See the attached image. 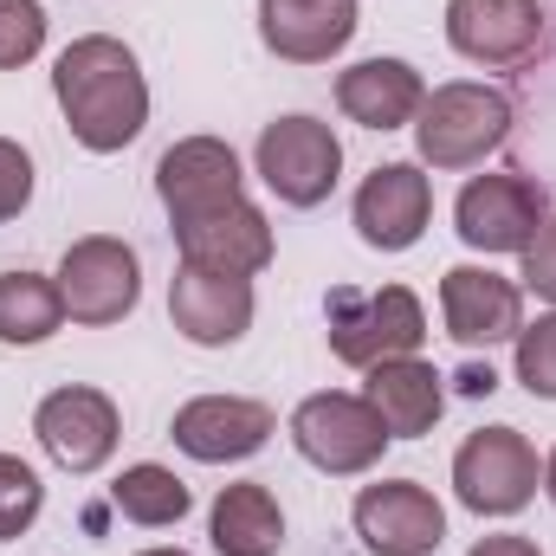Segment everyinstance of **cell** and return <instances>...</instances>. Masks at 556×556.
I'll return each instance as SVG.
<instances>
[{
  "mask_svg": "<svg viewBox=\"0 0 556 556\" xmlns=\"http://www.w3.org/2000/svg\"><path fill=\"white\" fill-rule=\"evenodd\" d=\"M52 98L65 111V130L91 155H117L149 124V78L137 52L111 33H85L52 59Z\"/></svg>",
  "mask_w": 556,
  "mask_h": 556,
  "instance_id": "obj_1",
  "label": "cell"
},
{
  "mask_svg": "<svg viewBox=\"0 0 556 556\" xmlns=\"http://www.w3.org/2000/svg\"><path fill=\"white\" fill-rule=\"evenodd\" d=\"M324 337H330V356L350 363V369H376V363H395V356H415L427 343V311L408 285H337L324 298Z\"/></svg>",
  "mask_w": 556,
  "mask_h": 556,
  "instance_id": "obj_2",
  "label": "cell"
},
{
  "mask_svg": "<svg viewBox=\"0 0 556 556\" xmlns=\"http://www.w3.org/2000/svg\"><path fill=\"white\" fill-rule=\"evenodd\" d=\"M505 137H511V98L479 78L433 85L415 117V149L427 168H472Z\"/></svg>",
  "mask_w": 556,
  "mask_h": 556,
  "instance_id": "obj_3",
  "label": "cell"
},
{
  "mask_svg": "<svg viewBox=\"0 0 556 556\" xmlns=\"http://www.w3.org/2000/svg\"><path fill=\"white\" fill-rule=\"evenodd\" d=\"M538 479H544V459L518 427H479L453 453V492L479 518H518L538 498Z\"/></svg>",
  "mask_w": 556,
  "mask_h": 556,
  "instance_id": "obj_4",
  "label": "cell"
},
{
  "mask_svg": "<svg viewBox=\"0 0 556 556\" xmlns=\"http://www.w3.org/2000/svg\"><path fill=\"white\" fill-rule=\"evenodd\" d=\"M291 446L330 472V479H356L369 472L382 453H389V427L382 415L363 402V395H343V389H324V395H304L291 408Z\"/></svg>",
  "mask_w": 556,
  "mask_h": 556,
  "instance_id": "obj_5",
  "label": "cell"
},
{
  "mask_svg": "<svg viewBox=\"0 0 556 556\" xmlns=\"http://www.w3.org/2000/svg\"><path fill=\"white\" fill-rule=\"evenodd\" d=\"M52 278H59L65 317H72V324H91V330H98V324H124L142 298V260H137V247L117 240V233H85V240H72Z\"/></svg>",
  "mask_w": 556,
  "mask_h": 556,
  "instance_id": "obj_6",
  "label": "cell"
},
{
  "mask_svg": "<svg viewBox=\"0 0 556 556\" xmlns=\"http://www.w3.org/2000/svg\"><path fill=\"white\" fill-rule=\"evenodd\" d=\"M253 168H260V181L273 188L285 207H317V201H330V188L343 175V142H337L330 124L291 111V117H278V124L260 130Z\"/></svg>",
  "mask_w": 556,
  "mask_h": 556,
  "instance_id": "obj_7",
  "label": "cell"
},
{
  "mask_svg": "<svg viewBox=\"0 0 556 556\" xmlns=\"http://www.w3.org/2000/svg\"><path fill=\"white\" fill-rule=\"evenodd\" d=\"M551 220V194L531 175H472L453 201V233L472 253H525Z\"/></svg>",
  "mask_w": 556,
  "mask_h": 556,
  "instance_id": "obj_8",
  "label": "cell"
},
{
  "mask_svg": "<svg viewBox=\"0 0 556 556\" xmlns=\"http://www.w3.org/2000/svg\"><path fill=\"white\" fill-rule=\"evenodd\" d=\"M33 433H39V446H46L52 466H65V472H98V466H111V453H117V440H124V415H117V402H111L104 389L72 382V389H52V395L33 408Z\"/></svg>",
  "mask_w": 556,
  "mask_h": 556,
  "instance_id": "obj_9",
  "label": "cell"
},
{
  "mask_svg": "<svg viewBox=\"0 0 556 556\" xmlns=\"http://www.w3.org/2000/svg\"><path fill=\"white\" fill-rule=\"evenodd\" d=\"M356 538L369 556H433L446 544V511L420 479H376L356 492Z\"/></svg>",
  "mask_w": 556,
  "mask_h": 556,
  "instance_id": "obj_10",
  "label": "cell"
},
{
  "mask_svg": "<svg viewBox=\"0 0 556 556\" xmlns=\"http://www.w3.org/2000/svg\"><path fill=\"white\" fill-rule=\"evenodd\" d=\"M240 188H247L240 155L220 137H181V142H168L162 162H155V194H162V207H168L175 227H181V220H201V214H214V207L247 201Z\"/></svg>",
  "mask_w": 556,
  "mask_h": 556,
  "instance_id": "obj_11",
  "label": "cell"
},
{
  "mask_svg": "<svg viewBox=\"0 0 556 556\" xmlns=\"http://www.w3.org/2000/svg\"><path fill=\"white\" fill-rule=\"evenodd\" d=\"M273 427H278V415L266 402H253V395H194V402H181L175 420H168L175 446L188 459H201V466L253 459L273 440Z\"/></svg>",
  "mask_w": 556,
  "mask_h": 556,
  "instance_id": "obj_12",
  "label": "cell"
},
{
  "mask_svg": "<svg viewBox=\"0 0 556 556\" xmlns=\"http://www.w3.org/2000/svg\"><path fill=\"white\" fill-rule=\"evenodd\" d=\"M350 214H356L363 247H376V253H408L420 233H427V220H433V181H427L420 162H382V168L363 175Z\"/></svg>",
  "mask_w": 556,
  "mask_h": 556,
  "instance_id": "obj_13",
  "label": "cell"
},
{
  "mask_svg": "<svg viewBox=\"0 0 556 556\" xmlns=\"http://www.w3.org/2000/svg\"><path fill=\"white\" fill-rule=\"evenodd\" d=\"M253 278H233V273H201V266H175L168 278V317L175 330L194 343V350H227L253 330Z\"/></svg>",
  "mask_w": 556,
  "mask_h": 556,
  "instance_id": "obj_14",
  "label": "cell"
},
{
  "mask_svg": "<svg viewBox=\"0 0 556 556\" xmlns=\"http://www.w3.org/2000/svg\"><path fill=\"white\" fill-rule=\"evenodd\" d=\"M440 317H446V337L466 350L511 343L525 330V285L492 266H453L440 278Z\"/></svg>",
  "mask_w": 556,
  "mask_h": 556,
  "instance_id": "obj_15",
  "label": "cell"
},
{
  "mask_svg": "<svg viewBox=\"0 0 556 556\" xmlns=\"http://www.w3.org/2000/svg\"><path fill=\"white\" fill-rule=\"evenodd\" d=\"M175 253L181 266H201V273H233L253 278L273 266V220L253 207V201H233V207H214L201 220H181L175 227Z\"/></svg>",
  "mask_w": 556,
  "mask_h": 556,
  "instance_id": "obj_16",
  "label": "cell"
},
{
  "mask_svg": "<svg viewBox=\"0 0 556 556\" xmlns=\"http://www.w3.org/2000/svg\"><path fill=\"white\" fill-rule=\"evenodd\" d=\"M544 39L538 0H446V46L472 65H518Z\"/></svg>",
  "mask_w": 556,
  "mask_h": 556,
  "instance_id": "obj_17",
  "label": "cell"
},
{
  "mask_svg": "<svg viewBox=\"0 0 556 556\" xmlns=\"http://www.w3.org/2000/svg\"><path fill=\"white\" fill-rule=\"evenodd\" d=\"M356 0H260V39L285 65H324L356 39Z\"/></svg>",
  "mask_w": 556,
  "mask_h": 556,
  "instance_id": "obj_18",
  "label": "cell"
},
{
  "mask_svg": "<svg viewBox=\"0 0 556 556\" xmlns=\"http://www.w3.org/2000/svg\"><path fill=\"white\" fill-rule=\"evenodd\" d=\"M427 104V78L408 59H363L337 72V111L363 130H408Z\"/></svg>",
  "mask_w": 556,
  "mask_h": 556,
  "instance_id": "obj_19",
  "label": "cell"
},
{
  "mask_svg": "<svg viewBox=\"0 0 556 556\" xmlns=\"http://www.w3.org/2000/svg\"><path fill=\"white\" fill-rule=\"evenodd\" d=\"M363 376H369V382H363V402L382 415L389 440H420V433H433V420L446 408V376H440L433 363L395 356V363H376V369H363Z\"/></svg>",
  "mask_w": 556,
  "mask_h": 556,
  "instance_id": "obj_20",
  "label": "cell"
},
{
  "mask_svg": "<svg viewBox=\"0 0 556 556\" xmlns=\"http://www.w3.org/2000/svg\"><path fill=\"white\" fill-rule=\"evenodd\" d=\"M207 538L220 556H278L285 544V511L260 479H240V485H220L214 498V518H207Z\"/></svg>",
  "mask_w": 556,
  "mask_h": 556,
  "instance_id": "obj_21",
  "label": "cell"
},
{
  "mask_svg": "<svg viewBox=\"0 0 556 556\" xmlns=\"http://www.w3.org/2000/svg\"><path fill=\"white\" fill-rule=\"evenodd\" d=\"M65 324L59 278L46 273H0V343H46Z\"/></svg>",
  "mask_w": 556,
  "mask_h": 556,
  "instance_id": "obj_22",
  "label": "cell"
},
{
  "mask_svg": "<svg viewBox=\"0 0 556 556\" xmlns=\"http://www.w3.org/2000/svg\"><path fill=\"white\" fill-rule=\"evenodd\" d=\"M111 505H117L130 525H142V531H162V525H181V518H188L194 492H188L168 466L142 459V466H124V479L111 485Z\"/></svg>",
  "mask_w": 556,
  "mask_h": 556,
  "instance_id": "obj_23",
  "label": "cell"
},
{
  "mask_svg": "<svg viewBox=\"0 0 556 556\" xmlns=\"http://www.w3.org/2000/svg\"><path fill=\"white\" fill-rule=\"evenodd\" d=\"M39 505H46L39 472H33L20 453H0V544H7V538H26L33 518H39Z\"/></svg>",
  "mask_w": 556,
  "mask_h": 556,
  "instance_id": "obj_24",
  "label": "cell"
},
{
  "mask_svg": "<svg viewBox=\"0 0 556 556\" xmlns=\"http://www.w3.org/2000/svg\"><path fill=\"white\" fill-rule=\"evenodd\" d=\"M511 343H518V382L538 402H556V311H544L538 324H525Z\"/></svg>",
  "mask_w": 556,
  "mask_h": 556,
  "instance_id": "obj_25",
  "label": "cell"
},
{
  "mask_svg": "<svg viewBox=\"0 0 556 556\" xmlns=\"http://www.w3.org/2000/svg\"><path fill=\"white\" fill-rule=\"evenodd\" d=\"M46 46V7L39 0H0V72L33 65Z\"/></svg>",
  "mask_w": 556,
  "mask_h": 556,
  "instance_id": "obj_26",
  "label": "cell"
},
{
  "mask_svg": "<svg viewBox=\"0 0 556 556\" xmlns=\"http://www.w3.org/2000/svg\"><path fill=\"white\" fill-rule=\"evenodd\" d=\"M26 201H33V155H26L13 137H0V227L20 220Z\"/></svg>",
  "mask_w": 556,
  "mask_h": 556,
  "instance_id": "obj_27",
  "label": "cell"
},
{
  "mask_svg": "<svg viewBox=\"0 0 556 556\" xmlns=\"http://www.w3.org/2000/svg\"><path fill=\"white\" fill-rule=\"evenodd\" d=\"M518 260H525V291H538L544 304H556V214L531 233V247Z\"/></svg>",
  "mask_w": 556,
  "mask_h": 556,
  "instance_id": "obj_28",
  "label": "cell"
},
{
  "mask_svg": "<svg viewBox=\"0 0 556 556\" xmlns=\"http://www.w3.org/2000/svg\"><path fill=\"white\" fill-rule=\"evenodd\" d=\"M466 556H544V551L531 538H518V531H498V538H479Z\"/></svg>",
  "mask_w": 556,
  "mask_h": 556,
  "instance_id": "obj_29",
  "label": "cell"
},
{
  "mask_svg": "<svg viewBox=\"0 0 556 556\" xmlns=\"http://www.w3.org/2000/svg\"><path fill=\"white\" fill-rule=\"evenodd\" d=\"M453 389H459V395H492L498 376H492V363H466V369L453 376Z\"/></svg>",
  "mask_w": 556,
  "mask_h": 556,
  "instance_id": "obj_30",
  "label": "cell"
},
{
  "mask_svg": "<svg viewBox=\"0 0 556 556\" xmlns=\"http://www.w3.org/2000/svg\"><path fill=\"white\" fill-rule=\"evenodd\" d=\"M544 492H551V505H556V446H551V459H544Z\"/></svg>",
  "mask_w": 556,
  "mask_h": 556,
  "instance_id": "obj_31",
  "label": "cell"
},
{
  "mask_svg": "<svg viewBox=\"0 0 556 556\" xmlns=\"http://www.w3.org/2000/svg\"><path fill=\"white\" fill-rule=\"evenodd\" d=\"M142 556H188V551H168V544H155V551H142Z\"/></svg>",
  "mask_w": 556,
  "mask_h": 556,
  "instance_id": "obj_32",
  "label": "cell"
}]
</instances>
